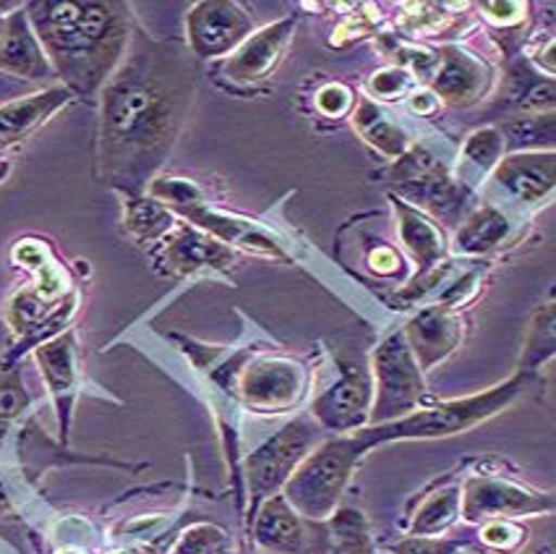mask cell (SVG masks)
Listing matches in <instances>:
<instances>
[{"mask_svg":"<svg viewBox=\"0 0 556 554\" xmlns=\"http://www.w3.org/2000/svg\"><path fill=\"white\" fill-rule=\"evenodd\" d=\"M197 92L184 50L139 37L102 92L100 173L139 199L176 144Z\"/></svg>","mask_w":556,"mask_h":554,"instance_id":"6da1fadb","label":"cell"},{"mask_svg":"<svg viewBox=\"0 0 556 554\" xmlns=\"http://www.w3.org/2000/svg\"><path fill=\"white\" fill-rule=\"evenodd\" d=\"M31 29L68 89L92 95L121 66L128 45V5L123 3H35Z\"/></svg>","mask_w":556,"mask_h":554,"instance_id":"7a4b0ae2","label":"cell"},{"mask_svg":"<svg viewBox=\"0 0 556 554\" xmlns=\"http://www.w3.org/2000/svg\"><path fill=\"white\" fill-rule=\"evenodd\" d=\"M366 453L358 431L340 435L306 455L286 484V500L295 513L308 520H327L345 492L355 463Z\"/></svg>","mask_w":556,"mask_h":554,"instance_id":"3957f363","label":"cell"},{"mask_svg":"<svg viewBox=\"0 0 556 554\" xmlns=\"http://www.w3.org/2000/svg\"><path fill=\"white\" fill-rule=\"evenodd\" d=\"M522 388H526V377L517 375L509 379V382L500 385V388H491L489 392H483V395L450 401L426 411H413V414L394 418L390 424H377V427L371 429H358V437L361 442L366 444V450H371L374 444L392 440H437V437L457 435V431L476 427V424L494 416L496 411H502L517 392H522Z\"/></svg>","mask_w":556,"mask_h":554,"instance_id":"277c9868","label":"cell"},{"mask_svg":"<svg viewBox=\"0 0 556 554\" xmlns=\"http://www.w3.org/2000/svg\"><path fill=\"white\" fill-rule=\"evenodd\" d=\"M374 379H377V398L368 418L377 424H390L418 408L424 398V377L403 332L390 335L374 351Z\"/></svg>","mask_w":556,"mask_h":554,"instance_id":"5b68a950","label":"cell"},{"mask_svg":"<svg viewBox=\"0 0 556 554\" xmlns=\"http://www.w3.org/2000/svg\"><path fill=\"white\" fill-rule=\"evenodd\" d=\"M316 437H319V427L312 418L301 416L286 424L271 440L249 455L245 479H249V492L251 500H254V513L258 502L275 498L288 484L290 476L306 461L308 450L316 444Z\"/></svg>","mask_w":556,"mask_h":554,"instance_id":"8992f818","label":"cell"},{"mask_svg":"<svg viewBox=\"0 0 556 554\" xmlns=\"http://www.w3.org/2000/svg\"><path fill=\"white\" fill-rule=\"evenodd\" d=\"M152 197L157 199V202H165V207L170 204L173 210H178L180 215L189 217L191 223L199 225V228L210 230V236L217 238V241L241 243V247L258 251V254L282 256V249L277 247V243L271 241L262 228L206 207L202 191H199L193 184H189V180H180V178L154 180Z\"/></svg>","mask_w":556,"mask_h":554,"instance_id":"52a82bcc","label":"cell"},{"mask_svg":"<svg viewBox=\"0 0 556 554\" xmlns=\"http://www.w3.org/2000/svg\"><path fill=\"white\" fill-rule=\"evenodd\" d=\"M390 178L397 184L400 194L410 199L418 207L431 210L434 215L452 217L463 207L465 191L452 184L444 165L439 163L434 154L426 152L424 147H413L410 152L400 154Z\"/></svg>","mask_w":556,"mask_h":554,"instance_id":"ba28073f","label":"cell"},{"mask_svg":"<svg viewBox=\"0 0 556 554\" xmlns=\"http://www.w3.org/2000/svg\"><path fill=\"white\" fill-rule=\"evenodd\" d=\"M554 511V500L548 494L530 492L513 481L494 479V476H473L463 489V515L470 524L481 520L517 518V515H539Z\"/></svg>","mask_w":556,"mask_h":554,"instance_id":"9c48e42d","label":"cell"},{"mask_svg":"<svg viewBox=\"0 0 556 554\" xmlns=\"http://www.w3.org/2000/svg\"><path fill=\"white\" fill-rule=\"evenodd\" d=\"M189 48L199 58H217L241 48L251 37L254 22L238 3L230 0H210V3L193 5L189 18Z\"/></svg>","mask_w":556,"mask_h":554,"instance_id":"30bf717a","label":"cell"},{"mask_svg":"<svg viewBox=\"0 0 556 554\" xmlns=\"http://www.w3.org/2000/svg\"><path fill=\"white\" fill-rule=\"evenodd\" d=\"M371 377L364 366H345L338 382L314 401L312 414L321 429L353 435L371 414Z\"/></svg>","mask_w":556,"mask_h":554,"instance_id":"8fae6325","label":"cell"},{"mask_svg":"<svg viewBox=\"0 0 556 554\" xmlns=\"http://www.w3.org/2000/svg\"><path fill=\"white\" fill-rule=\"evenodd\" d=\"M306 375L286 358H264L251 364L241 377V395L249 408L262 414H282L301 401Z\"/></svg>","mask_w":556,"mask_h":554,"instance_id":"7c38bea8","label":"cell"},{"mask_svg":"<svg viewBox=\"0 0 556 554\" xmlns=\"http://www.w3.org/2000/svg\"><path fill=\"white\" fill-rule=\"evenodd\" d=\"M293 18H282V22L271 24V27H264L258 35H251L232 53L230 61L225 63V76L230 81L241 84H256L267 79L277 63H280L282 53H286V45L290 35H293Z\"/></svg>","mask_w":556,"mask_h":554,"instance_id":"4fadbf2b","label":"cell"},{"mask_svg":"<svg viewBox=\"0 0 556 554\" xmlns=\"http://www.w3.org/2000/svg\"><path fill=\"white\" fill-rule=\"evenodd\" d=\"M403 335L407 340V348H410L418 366H421V372H426L455 351L457 343H460L463 327L460 319L450 309L434 306L426 309L416 319H410V325H407Z\"/></svg>","mask_w":556,"mask_h":554,"instance_id":"5bb4252c","label":"cell"},{"mask_svg":"<svg viewBox=\"0 0 556 554\" xmlns=\"http://www.w3.org/2000/svg\"><path fill=\"white\" fill-rule=\"evenodd\" d=\"M163 262L167 273L191 275L197 269H228L236 256L223 241L193 228H178L165 241Z\"/></svg>","mask_w":556,"mask_h":554,"instance_id":"9a60e30c","label":"cell"},{"mask_svg":"<svg viewBox=\"0 0 556 554\" xmlns=\"http://www.w3.org/2000/svg\"><path fill=\"white\" fill-rule=\"evenodd\" d=\"M0 68L22 79H45L50 74L48 55L24 11L5 16L3 35H0Z\"/></svg>","mask_w":556,"mask_h":554,"instance_id":"2e32d148","label":"cell"},{"mask_svg":"<svg viewBox=\"0 0 556 554\" xmlns=\"http://www.w3.org/2000/svg\"><path fill=\"white\" fill-rule=\"evenodd\" d=\"M68 100V89L50 87L45 92L31 95L27 100L9 102V105L0 108V150H5V147L16 144V141L29 137L31 131H37Z\"/></svg>","mask_w":556,"mask_h":554,"instance_id":"e0dca14e","label":"cell"},{"mask_svg":"<svg viewBox=\"0 0 556 554\" xmlns=\"http://www.w3.org/2000/svg\"><path fill=\"white\" fill-rule=\"evenodd\" d=\"M486 68L457 48H447L439 55V74L434 79V89L442 100L452 105H470L486 89Z\"/></svg>","mask_w":556,"mask_h":554,"instance_id":"ac0fdd59","label":"cell"},{"mask_svg":"<svg viewBox=\"0 0 556 554\" xmlns=\"http://www.w3.org/2000/svg\"><path fill=\"white\" fill-rule=\"evenodd\" d=\"M554 154L522 152L502 160L496 180L522 202H541L554 189Z\"/></svg>","mask_w":556,"mask_h":554,"instance_id":"d6986e66","label":"cell"},{"mask_svg":"<svg viewBox=\"0 0 556 554\" xmlns=\"http://www.w3.org/2000/svg\"><path fill=\"white\" fill-rule=\"evenodd\" d=\"M254 537L264 550L275 552H301L306 544V531H303L301 515L288 505L286 498H271L256 507Z\"/></svg>","mask_w":556,"mask_h":554,"instance_id":"ffe728a7","label":"cell"},{"mask_svg":"<svg viewBox=\"0 0 556 554\" xmlns=\"http://www.w3.org/2000/svg\"><path fill=\"white\" fill-rule=\"evenodd\" d=\"M37 361L42 366V377L48 382L50 392L55 395L58 408L68 411L71 395L76 390V351H74V338L71 335H61V338L48 340V343L37 345L35 351Z\"/></svg>","mask_w":556,"mask_h":554,"instance_id":"44dd1931","label":"cell"},{"mask_svg":"<svg viewBox=\"0 0 556 554\" xmlns=\"http://www.w3.org/2000/svg\"><path fill=\"white\" fill-rule=\"evenodd\" d=\"M394 210L400 217V236H403L405 247L413 251L421 269L434 267V264L444 256V236L431 225L418 210L407 207L405 202L394 199Z\"/></svg>","mask_w":556,"mask_h":554,"instance_id":"7402d4cb","label":"cell"},{"mask_svg":"<svg viewBox=\"0 0 556 554\" xmlns=\"http://www.w3.org/2000/svg\"><path fill=\"white\" fill-rule=\"evenodd\" d=\"M507 234V217L494 207H481L457 230V249L465 251V254H486V251L500 247Z\"/></svg>","mask_w":556,"mask_h":554,"instance_id":"603a6c76","label":"cell"},{"mask_svg":"<svg viewBox=\"0 0 556 554\" xmlns=\"http://www.w3.org/2000/svg\"><path fill=\"white\" fill-rule=\"evenodd\" d=\"M457 515H460V489H439V492L431 494V498L418 507L416 518H413L410 533L413 537H437L444 528L455 524Z\"/></svg>","mask_w":556,"mask_h":554,"instance_id":"cb8c5ba5","label":"cell"},{"mask_svg":"<svg viewBox=\"0 0 556 554\" xmlns=\"http://www.w3.org/2000/svg\"><path fill=\"white\" fill-rule=\"evenodd\" d=\"M321 554H374L366 520L358 511H340L327 526V546Z\"/></svg>","mask_w":556,"mask_h":554,"instance_id":"d4e9b609","label":"cell"},{"mask_svg":"<svg viewBox=\"0 0 556 554\" xmlns=\"http://www.w3.org/2000/svg\"><path fill=\"white\" fill-rule=\"evenodd\" d=\"M173 215L157 199H131L126 212V228L136 241H154L173 230Z\"/></svg>","mask_w":556,"mask_h":554,"instance_id":"484cf974","label":"cell"},{"mask_svg":"<svg viewBox=\"0 0 556 554\" xmlns=\"http://www.w3.org/2000/svg\"><path fill=\"white\" fill-rule=\"evenodd\" d=\"M355 126L358 131L364 134V139L368 144L377 147L379 152L390 154V158H400L405 152V134L400 128H394L392 124H387L384 115L377 111L374 102L364 100L361 102L358 113H355Z\"/></svg>","mask_w":556,"mask_h":554,"instance_id":"4316f807","label":"cell"},{"mask_svg":"<svg viewBox=\"0 0 556 554\" xmlns=\"http://www.w3.org/2000/svg\"><path fill=\"white\" fill-rule=\"evenodd\" d=\"M502 141L507 150H530V147L552 144L554 141V118L552 115H535V118H520L500 128Z\"/></svg>","mask_w":556,"mask_h":554,"instance_id":"83f0119b","label":"cell"},{"mask_svg":"<svg viewBox=\"0 0 556 554\" xmlns=\"http://www.w3.org/2000/svg\"><path fill=\"white\" fill-rule=\"evenodd\" d=\"M509 102L520 108H543L554 102V84L533 79L528 68L513 71V87H509Z\"/></svg>","mask_w":556,"mask_h":554,"instance_id":"f1b7e54d","label":"cell"},{"mask_svg":"<svg viewBox=\"0 0 556 554\" xmlns=\"http://www.w3.org/2000/svg\"><path fill=\"white\" fill-rule=\"evenodd\" d=\"M170 554H230L228 537L215 526H193Z\"/></svg>","mask_w":556,"mask_h":554,"instance_id":"f546056e","label":"cell"},{"mask_svg":"<svg viewBox=\"0 0 556 554\" xmlns=\"http://www.w3.org/2000/svg\"><path fill=\"white\" fill-rule=\"evenodd\" d=\"M29 398L24 392L22 377L16 372H0V437L5 435L9 424L27 408Z\"/></svg>","mask_w":556,"mask_h":554,"instance_id":"4dcf8cb0","label":"cell"},{"mask_svg":"<svg viewBox=\"0 0 556 554\" xmlns=\"http://www.w3.org/2000/svg\"><path fill=\"white\" fill-rule=\"evenodd\" d=\"M502 150L504 141L500 128H481V131H476L473 137L468 139V144H465V158L473 160L476 165L489 167L500 160Z\"/></svg>","mask_w":556,"mask_h":554,"instance_id":"1f68e13d","label":"cell"},{"mask_svg":"<svg viewBox=\"0 0 556 554\" xmlns=\"http://www.w3.org/2000/svg\"><path fill=\"white\" fill-rule=\"evenodd\" d=\"M554 353V312L546 317L543 325V312L539 314V322L533 325L526 348V366H539L543 358H548Z\"/></svg>","mask_w":556,"mask_h":554,"instance_id":"d6a6232c","label":"cell"},{"mask_svg":"<svg viewBox=\"0 0 556 554\" xmlns=\"http://www.w3.org/2000/svg\"><path fill=\"white\" fill-rule=\"evenodd\" d=\"M394 554H455L457 541L434 537H410L392 546Z\"/></svg>","mask_w":556,"mask_h":554,"instance_id":"836d02e7","label":"cell"},{"mask_svg":"<svg viewBox=\"0 0 556 554\" xmlns=\"http://www.w3.org/2000/svg\"><path fill=\"white\" fill-rule=\"evenodd\" d=\"M522 537H526V531H522V528H517L515 524H509V520H489L481 531V539L486 541L489 546H496V550H509V546H517Z\"/></svg>","mask_w":556,"mask_h":554,"instance_id":"e575fe53","label":"cell"},{"mask_svg":"<svg viewBox=\"0 0 556 554\" xmlns=\"http://www.w3.org/2000/svg\"><path fill=\"white\" fill-rule=\"evenodd\" d=\"M407 84H410V76H407V71L387 68V71H381V74L374 76L371 92L379 95V98H384V100H394L397 95L405 92Z\"/></svg>","mask_w":556,"mask_h":554,"instance_id":"d590c367","label":"cell"},{"mask_svg":"<svg viewBox=\"0 0 556 554\" xmlns=\"http://www.w3.org/2000/svg\"><path fill=\"white\" fill-rule=\"evenodd\" d=\"M316 102H319V108L327 115H340L348 111V105H351V92H348L345 87H340V84H332V87L321 89L319 100Z\"/></svg>","mask_w":556,"mask_h":554,"instance_id":"8d00e7d4","label":"cell"},{"mask_svg":"<svg viewBox=\"0 0 556 554\" xmlns=\"http://www.w3.org/2000/svg\"><path fill=\"white\" fill-rule=\"evenodd\" d=\"M371 264L377 273L390 275V273H394V269H400V256L394 254L390 247H381L377 254H371Z\"/></svg>","mask_w":556,"mask_h":554,"instance_id":"74e56055","label":"cell"},{"mask_svg":"<svg viewBox=\"0 0 556 554\" xmlns=\"http://www.w3.org/2000/svg\"><path fill=\"white\" fill-rule=\"evenodd\" d=\"M3 27H5V16H0V35H3Z\"/></svg>","mask_w":556,"mask_h":554,"instance_id":"f35d334b","label":"cell"},{"mask_svg":"<svg viewBox=\"0 0 556 554\" xmlns=\"http://www.w3.org/2000/svg\"><path fill=\"white\" fill-rule=\"evenodd\" d=\"M0 507H5V498H3V489H0Z\"/></svg>","mask_w":556,"mask_h":554,"instance_id":"ab89813d","label":"cell"},{"mask_svg":"<svg viewBox=\"0 0 556 554\" xmlns=\"http://www.w3.org/2000/svg\"><path fill=\"white\" fill-rule=\"evenodd\" d=\"M58 554H84V552H76V550H66V552H58Z\"/></svg>","mask_w":556,"mask_h":554,"instance_id":"60d3db41","label":"cell"},{"mask_svg":"<svg viewBox=\"0 0 556 554\" xmlns=\"http://www.w3.org/2000/svg\"><path fill=\"white\" fill-rule=\"evenodd\" d=\"M118 554H136V552H118Z\"/></svg>","mask_w":556,"mask_h":554,"instance_id":"b9f144b4","label":"cell"}]
</instances>
